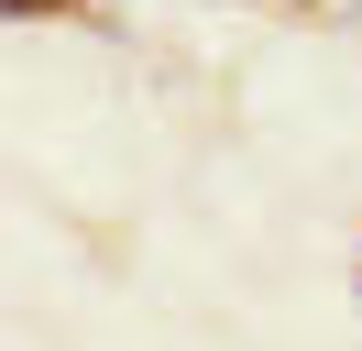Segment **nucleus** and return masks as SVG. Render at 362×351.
Here are the masks:
<instances>
[{"instance_id": "obj_1", "label": "nucleus", "mask_w": 362, "mask_h": 351, "mask_svg": "<svg viewBox=\"0 0 362 351\" xmlns=\"http://www.w3.org/2000/svg\"><path fill=\"white\" fill-rule=\"evenodd\" d=\"M88 11H110V0H88Z\"/></svg>"}]
</instances>
